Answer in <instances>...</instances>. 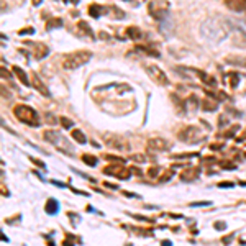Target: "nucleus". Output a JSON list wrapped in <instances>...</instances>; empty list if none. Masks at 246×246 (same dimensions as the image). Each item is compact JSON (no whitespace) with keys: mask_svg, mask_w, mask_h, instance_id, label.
<instances>
[{"mask_svg":"<svg viewBox=\"0 0 246 246\" xmlns=\"http://www.w3.org/2000/svg\"><path fill=\"white\" fill-rule=\"evenodd\" d=\"M13 113L17 116V120L26 123L30 127H38L39 125V116L36 113V110L28 107V105H17L13 108Z\"/></svg>","mask_w":246,"mask_h":246,"instance_id":"1","label":"nucleus"},{"mask_svg":"<svg viewBox=\"0 0 246 246\" xmlns=\"http://www.w3.org/2000/svg\"><path fill=\"white\" fill-rule=\"evenodd\" d=\"M90 57H92L90 51H76V53L67 54V56L64 57L63 67H64V69H69V71L77 69V67L84 66V64L90 59Z\"/></svg>","mask_w":246,"mask_h":246,"instance_id":"2","label":"nucleus"},{"mask_svg":"<svg viewBox=\"0 0 246 246\" xmlns=\"http://www.w3.org/2000/svg\"><path fill=\"white\" fill-rule=\"evenodd\" d=\"M43 136H44L46 141H49L51 144H54L56 148H59L64 154H72V149H71L69 143H67V141L64 140L63 135H59L57 131L48 130V131H44V133H43Z\"/></svg>","mask_w":246,"mask_h":246,"instance_id":"3","label":"nucleus"},{"mask_svg":"<svg viewBox=\"0 0 246 246\" xmlns=\"http://www.w3.org/2000/svg\"><path fill=\"white\" fill-rule=\"evenodd\" d=\"M144 69H146L148 76H149V77H151L156 84H159V85H167L169 84L167 77H166V74L162 72L158 66H154V64H151V66H149V64H146V66H144Z\"/></svg>","mask_w":246,"mask_h":246,"instance_id":"4","label":"nucleus"},{"mask_svg":"<svg viewBox=\"0 0 246 246\" xmlns=\"http://www.w3.org/2000/svg\"><path fill=\"white\" fill-rule=\"evenodd\" d=\"M105 174L108 176H115L118 179H130V171H128L125 166H116V164H112V166H107L103 169Z\"/></svg>","mask_w":246,"mask_h":246,"instance_id":"5","label":"nucleus"},{"mask_svg":"<svg viewBox=\"0 0 246 246\" xmlns=\"http://www.w3.org/2000/svg\"><path fill=\"white\" fill-rule=\"evenodd\" d=\"M149 15H151L154 20L161 21L166 15V5L161 2V5L158 7V0H153L151 4H149Z\"/></svg>","mask_w":246,"mask_h":246,"instance_id":"6","label":"nucleus"},{"mask_svg":"<svg viewBox=\"0 0 246 246\" xmlns=\"http://www.w3.org/2000/svg\"><path fill=\"white\" fill-rule=\"evenodd\" d=\"M33 57L35 59H43V57H46L49 54V48L46 44H43V43H33Z\"/></svg>","mask_w":246,"mask_h":246,"instance_id":"7","label":"nucleus"},{"mask_svg":"<svg viewBox=\"0 0 246 246\" xmlns=\"http://www.w3.org/2000/svg\"><path fill=\"white\" fill-rule=\"evenodd\" d=\"M148 148H149V149H153V151H164V149H169V148H171V143L156 138V140H149Z\"/></svg>","mask_w":246,"mask_h":246,"instance_id":"8","label":"nucleus"},{"mask_svg":"<svg viewBox=\"0 0 246 246\" xmlns=\"http://www.w3.org/2000/svg\"><path fill=\"white\" fill-rule=\"evenodd\" d=\"M195 135H199V130H197L195 127H186L182 131L179 133V138L182 141H197L195 138Z\"/></svg>","mask_w":246,"mask_h":246,"instance_id":"9","label":"nucleus"},{"mask_svg":"<svg viewBox=\"0 0 246 246\" xmlns=\"http://www.w3.org/2000/svg\"><path fill=\"white\" fill-rule=\"evenodd\" d=\"M225 4L235 12H246V0H225Z\"/></svg>","mask_w":246,"mask_h":246,"instance_id":"10","label":"nucleus"},{"mask_svg":"<svg viewBox=\"0 0 246 246\" xmlns=\"http://www.w3.org/2000/svg\"><path fill=\"white\" fill-rule=\"evenodd\" d=\"M31 82H33V87H35L38 92H41L43 95H46V97H48V95H49L48 89L44 87V84H43V82H41V79H39V77H38V76H36L35 72L31 74Z\"/></svg>","mask_w":246,"mask_h":246,"instance_id":"11","label":"nucleus"},{"mask_svg":"<svg viewBox=\"0 0 246 246\" xmlns=\"http://www.w3.org/2000/svg\"><path fill=\"white\" fill-rule=\"evenodd\" d=\"M231 41H233V44L239 46V48H246V33L241 31V30H238V31L233 35Z\"/></svg>","mask_w":246,"mask_h":246,"instance_id":"12","label":"nucleus"},{"mask_svg":"<svg viewBox=\"0 0 246 246\" xmlns=\"http://www.w3.org/2000/svg\"><path fill=\"white\" fill-rule=\"evenodd\" d=\"M89 15H90L92 18H98V17H102L103 13H107V8L105 7H100V5H95V4H92L90 7H89Z\"/></svg>","mask_w":246,"mask_h":246,"instance_id":"13","label":"nucleus"},{"mask_svg":"<svg viewBox=\"0 0 246 246\" xmlns=\"http://www.w3.org/2000/svg\"><path fill=\"white\" fill-rule=\"evenodd\" d=\"M200 107H202V110H205V112H215V110L218 108L217 98H215V100H212V98H204V100L200 102Z\"/></svg>","mask_w":246,"mask_h":246,"instance_id":"14","label":"nucleus"},{"mask_svg":"<svg viewBox=\"0 0 246 246\" xmlns=\"http://www.w3.org/2000/svg\"><path fill=\"white\" fill-rule=\"evenodd\" d=\"M46 213L49 215H56L57 212H59V202L56 200V199H49L48 202H46Z\"/></svg>","mask_w":246,"mask_h":246,"instance_id":"15","label":"nucleus"},{"mask_svg":"<svg viewBox=\"0 0 246 246\" xmlns=\"http://www.w3.org/2000/svg\"><path fill=\"white\" fill-rule=\"evenodd\" d=\"M197 176H199V169H187V171H184L180 174V179L182 180H194V179H197Z\"/></svg>","mask_w":246,"mask_h":246,"instance_id":"16","label":"nucleus"},{"mask_svg":"<svg viewBox=\"0 0 246 246\" xmlns=\"http://www.w3.org/2000/svg\"><path fill=\"white\" fill-rule=\"evenodd\" d=\"M13 72L17 74L18 81H20L23 85H30V81H28V77H26V74H25V71H23V69H20L18 66H15V67H13Z\"/></svg>","mask_w":246,"mask_h":246,"instance_id":"17","label":"nucleus"},{"mask_svg":"<svg viewBox=\"0 0 246 246\" xmlns=\"http://www.w3.org/2000/svg\"><path fill=\"white\" fill-rule=\"evenodd\" d=\"M127 35L130 36L131 39H141V38H143L141 30L136 28V26H128V28H127Z\"/></svg>","mask_w":246,"mask_h":246,"instance_id":"18","label":"nucleus"},{"mask_svg":"<svg viewBox=\"0 0 246 246\" xmlns=\"http://www.w3.org/2000/svg\"><path fill=\"white\" fill-rule=\"evenodd\" d=\"M199 76H200V79L208 85V87H215V85H217V81H215L212 76H208V74H205V72H202V71H199Z\"/></svg>","mask_w":246,"mask_h":246,"instance_id":"19","label":"nucleus"},{"mask_svg":"<svg viewBox=\"0 0 246 246\" xmlns=\"http://www.w3.org/2000/svg\"><path fill=\"white\" fill-rule=\"evenodd\" d=\"M228 82H230V87L236 89L239 84V74L238 72H228Z\"/></svg>","mask_w":246,"mask_h":246,"instance_id":"20","label":"nucleus"},{"mask_svg":"<svg viewBox=\"0 0 246 246\" xmlns=\"http://www.w3.org/2000/svg\"><path fill=\"white\" fill-rule=\"evenodd\" d=\"M186 105H187V108H190L192 112H195L197 107H199V98H197L195 95H190V97L186 100Z\"/></svg>","mask_w":246,"mask_h":246,"instance_id":"21","label":"nucleus"},{"mask_svg":"<svg viewBox=\"0 0 246 246\" xmlns=\"http://www.w3.org/2000/svg\"><path fill=\"white\" fill-rule=\"evenodd\" d=\"M63 26V20L61 18H51L46 23V30H53V28H61Z\"/></svg>","mask_w":246,"mask_h":246,"instance_id":"22","label":"nucleus"},{"mask_svg":"<svg viewBox=\"0 0 246 246\" xmlns=\"http://www.w3.org/2000/svg\"><path fill=\"white\" fill-rule=\"evenodd\" d=\"M72 138L76 141H77V143H81V144H84L85 141H87V138H85V135L82 133L81 130H77V128H76V130H72Z\"/></svg>","mask_w":246,"mask_h":246,"instance_id":"23","label":"nucleus"},{"mask_svg":"<svg viewBox=\"0 0 246 246\" xmlns=\"http://www.w3.org/2000/svg\"><path fill=\"white\" fill-rule=\"evenodd\" d=\"M135 49H136V51H141V53H144V54H149V56H154V57L159 56L158 51H154V49H149L148 46H136Z\"/></svg>","mask_w":246,"mask_h":246,"instance_id":"24","label":"nucleus"},{"mask_svg":"<svg viewBox=\"0 0 246 246\" xmlns=\"http://www.w3.org/2000/svg\"><path fill=\"white\" fill-rule=\"evenodd\" d=\"M228 63L230 64H238V66L246 67V57H239V56H230L228 57Z\"/></svg>","mask_w":246,"mask_h":246,"instance_id":"25","label":"nucleus"},{"mask_svg":"<svg viewBox=\"0 0 246 246\" xmlns=\"http://www.w3.org/2000/svg\"><path fill=\"white\" fill-rule=\"evenodd\" d=\"M82 161H84L87 166H90V167H94V166L97 164V158H95V156H90V154H84L82 156Z\"/></svg>","mask_w":246,"mask_h":246,"instance_id":"26","label":"nucleus"},{"mask_svg":"<svg viewBox=\"0 0 246 246\" xmlns=\"http://www.w3.org/2000/svg\"><path fill=\"white\" fill-rule=\"evenodd\" d=\"M79 28H81L82 31H85V33H87V35L90 36V38H94V31L90 30V26H89L87 23H84V21H79Z\"/></svg>","mask_w":246,"mask_h":246,"instance_id":"27","label":"nucleus"},{"mask_svg":"<svg viewBox=\"0 0 246 246\" xmlns=\"http://www.w3.org/2000/svg\"><path fill=\"white\" fill-rule=\"evenodd\" d=\"M59 122H61V125H63L64 128H72L74 127V122L72 120H69V118H66V116H61Z\"/></svg>","mask_w":246,"mask_h":246,"instance_id":"28","label":"nucleus"},{"mask_svg":"<svg viewBox=\"0 0 246 246\" xmlns=\"http://www.w3.org/2000/svg\"><path fill=\"white\" fill-rule=\"evenodd\" d=\"M108 13L110 15H115L116 18H123V17H125V13H123V12H120L118 7H110L108 8Z\"/></svg>","mask_w":246,"mask_h":246,"instance_id":"29","label":"nucleus"},{"mask_svg":"<svg viewBox=\"0 0 246 246\" xmlns=\"http://www.w3.org/2000/svg\"><path fill=\"white\" fill-rule=\"evenodd\" d=\"M238 130H239V125H233L231 130H228L225 135H223V136H225V138H233V136H235V133H236Z\"/></svg>","mask_w":246,"mask_h":246,"instance_id":"30","label":"nucleus"},{"mask_svg":"<svg viewBox=\"0 0 246 246\" xmlns=\"http://www.w3.org/2000/svg\"><path fill=\"white\" fill-rule=\"evenodd\" d=\"M220 166L223 169H231V171H235V169H236V166L233 164L231 161H220Z\"/></svg>","mask_w":246,"mask_h":246,"instance_id":"31","label":"nucleus"},{"mask_svg":"<svg viewBox=\"0 0 246 246\" xmlns=\"http://www.w3.org/2000/svg\"><path fill=\"white\" fill-rule=\"evenodd\" d=\"M158 172H159V167H156V166H154V167H149V171H148V176L153 179V177L158 176Z\"/></svg>","mask_w":246,"mask_h":246,"instance_id":"32","label":"nucleus"},{"mask_svg":"<svg viewBox=\"0 0 246 246\" xmlns=\"http://www.w3.org/2000/svg\"><path fill=\"white\" fill-rule=\"evenodd\" d=\"M107 159H108V161H116V162H120V164H123V162H125V159H123V158H118V156H112V154L107 156Z\"/></svg>","mask_w":246,"mask_h":246,"instance_id":"33","label":"nucleus"},{"mask_svg":"<svg viewBox=\"0 0 246 246\" xmlns=\"http://www.w3.org/2000/svg\"><path fill=\"white\" fill-rule=\"evenodd\" d=\"M35 33V28H23L18 31V35H33Z\"/></svg>","mask_w":246,"mask_h":246,"instance_id":"34","label":"nucleus"},{"mask_svg":"<svg viewBox=\"0 0 246 246\" xmlns=\"http://www.w3.org/2000/svg\"><path fill=\"white\" fill-rule=\"evenodd\" d=\"M204 205H212V202H192L190 207H204Z\"/></svg>","mask_w":246,"mask_h":246,"instance_id":"35","label":"nucleus"},{"mask_svg":"<svg viewBox=\"0 0 246 246\" xmlns=\"http://www.w3.org/2000/svg\"><path fill=\"white\" fill-rule=\"evenodd\" d=\"M172 174H174L172 171H167L166 174H162V176H161V179H159V180H161V182L164 180V182H166V180H169V177H172Z\"/></svg>","mask_w":246,"mask_h":246,"instance_id":"36","label":"nucleus"},{"mask_svg":"<svg viewBox=\"0 0 246 246\" xmlns=\"http://www.w3.org/2000/svg\"><path fill=\"white\" fill-rule=\"evenodd\" d=\"M30 159H31V161H33V162H35V164H36V166H39V167H41V169H44V167H46V164H44V162H43V161H39V159H36V158H33V156H31V158H30Z\"/></svg>","mask_w":246,"mask_h":246,"instance_id":"37","label":"nucleus"},{"mask_svg":"<svg viewBox=\"0 0 246 246\" xmlns=\"http://www.w3.org/2000/svg\"><path fill=\"white\" fill-rule=\"evenodd\" d=\"M131 159H133V161H138V162H143V161H144V156H141V154H133V156H131Z\"/></svg>","mask_w":246,"mask_h":246,"instance_id":"38","label":"nucleus"},{"mask_svg":"<svg viewBox=\"0 0 246 246\" xmlns=\"http://www.w3.org/2000/svg\"><path fill=\"white\" fill-rule=\"evenodd\" d=\"M215 228H217V230H225L226 225L223 223V221H218V223H215Z\"/></svg>","mask_w":246,"mask_h":246,"instance_id":"39","label":"nucleus"},{"mask_svg":"<svg viewBox=\"0 0 246 246\" xmlns=\"http://www.w3.org/2000/svg\"><path fill=\"white\" fill-rule=\"evenodd\" d=\"M220 189H225V187H233V182H220L218 184Z\"/></svg>","mask_w":246,"mask_h":246,"instance_id":"40","label":"nucleus"},{"mask_svg":"<svg viewBox=\"0 0 246 246\" xmlns=\"http://www.w3.org/2000/svg\"><path fill=\"white\" fill-rule=\"evenodd\" d=\"M221 148H223V144H221V143H215V144H212V146H210V149H213V151H215V149H221Z\"/></svg>","mask_w":246,"mask_h":246,"instance_id":"41","label":"nucleus"},{"mask_svg":"<svg viewBox=\"0 0 246 246\" xmlns=\"http://www.w3.org/2000/svg\"><path fill=\"white\" fill-rule=\"evenodd\" d=\"M228 122V120H226V116L225 115H221L220 116V127H225V123Z\"/></svg>","mask_w":246,"mask_h":246,"instance_id":"42","label":"nucleus"},{"mask_svg":"<svg viewBox=\"0 0 246 246\" xmlns=\"http://www.w3.org/2000/svg\"><path fill=\"white\" fill-rule=\"evenodd\" d=\"M245 140H246V131H245L243 135H239L238 138H236V141H238V143H241V141H245Z\"/></svg>","mask_w":246,"mask_h":246,"instance_id":"43","label":"nucleus"},{"mask_svg":"<svg viewBox=\"0 0 246 246\" xmlns=\"http://www.w3.org/2000/svg\"><path fill=\"white\" fill-rule=\"evenodd\" d=\"M2 77H7V79H8V77H10V74H8V72H7V71H5V69H4V67H2Z\"/></svg>","mask_w":246,"mask_h":246,"instance_id":"44","label":"nucleus"},{"mask_svg":"<svg viewBox=\"0 0 246 246\" xmlns=\"http://www.w3.org/2000/svg\"><path fill=\"white\" fill-rule=\"evenodd\" d=\"M107 187H110V189H118V186H115V184H110V182H105Z\"/></svg>","mask_w":246,"mask_h":246,"instance_id":"45","label":"nucleus"},{"mask_svg":"<svg viewBox=\"0 0 246 246\" xmlns=\"http://www.w3.org/2000/svg\"><path fill=\"white\" fill-rule=\"evenodd\" d=\"M233 239V235H230V236H225V238H223V243H228V241H231Z\"/></svg>","mask_w":246,"mask_h":246,"instance_id":"46","label":"nucleus"},{"mask_svg":"<svg viewBox=\"0 0 246 246\" xmlns=\"http://www.w3.org/2000/svg\"><path fill=\"white\" fill-rule=\"evenodd\" d=\"M31 2H33V5H35V7H38V5L41 4L43 0H31Z\"/></svg>","mask_w":246,"mask_h":246,"instance_id":"47","label":"nucleus"},{"mask_svg":"<svg viewBox=\"0 0 246 246\" xmlns=\"http://www.w3.org/2000/svg\"><path fill=\"white\" fill-rule=\"evenodd\" d=\"M66 2H67V0H66Z\"/></svg>","mask_w":246,"mask_h":246,"instance_id":"48","label":"nucleus"}]
</instances>
